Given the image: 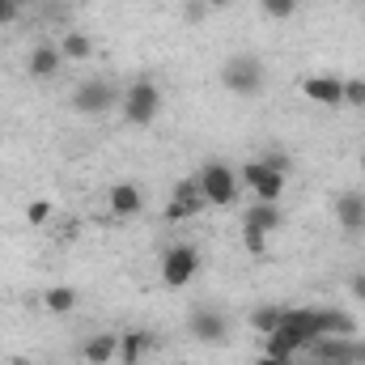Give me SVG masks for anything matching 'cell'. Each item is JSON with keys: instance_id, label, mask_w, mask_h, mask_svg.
<instances>
[{"instance_id": "cell-1", "label": "cell", "mask_w": 365, "mask_h": 365, "mask_svg": "<svg viewBox=\"0 0 365 365\" xmlns=\"http://www.w3.org/2000/svg\"><path fill=\"white\" fill-rule=\"evenodd\" d=\"M119 115H123L128 128H149L162 115V86L153 77H136L119 98Z\"/></svg>"}, {"instance_id": "cell-2", "label": "cell", "mask_w": 365, "mask_h": 365, "mask_svg": "<svg viewBox=\"0 0 365 365\" xmlns=\"http://www.w3.org/2000/svg\"><path fill=\"white\" fill-rule=\"evenodd\" d=\"M221 86L234 93V98H255V93H264V86H268L264 60H259V56H251V51L230 56V60L221 64Z\"/></svg>"}, {"instance_id": "cell-3", "label": "cell", "mask_w": 365, "mask_h": 365, "mask_svg": "<svg viewBox=\"0 0 365 365\" xmlns=\"http://www.w3.org/2000/svg\"><path fill=\"white\" fill-rule=\"evenodd\" d=\"M195 179H200V191H204L208 208H234L238 195H242V179H238V170L230 162H208Z\"/></svg>"}, {"instance_id": "cell-4", "label": "cell", "mask_w": 365, "mask_h": 365, "mask_svg": "<svg viewBox=\"0 0 365 365\" xmlns=\"http://www.w3.org/2000/svg\"><path fill=\"white\" fill-rule=\"evenodd\" d=\"M119 98H123V90H119L115 81L90 77V81H81V86L73 90V110H77V115H90V119H102V115H110V110L119 106Z\"/></svg>"}, {"instance_id": "cell-5", "label": "cell", "mask_w": 365, "mask_h": 365, "mask_svg": "<svg viewBox=\"0 0 365 365\" xmlns=\"http://www.w3.org/2000/svg\"><path fill=\"white\" fill-rule=\"evenodd\" d=\"M195 272H200V247H191V242L166 247V255H162V284H166V289L191 284Z\"/></svg>"}, {"instance_id": "cell-6", "label": "cell", "mask_w": 365, "mask_h": 365, "mask_svg": "<svg viewBox=\"0 0 365 365\" xmlns=\"http://www.w3.org/2000/svg\"><path fill=\"white\" fill-rule=\"evenodd\" d=\"M238 179H242V187H251L255 200H268V204H280V200H284V187H289V175L268 170L264 158H251V162L238 170Z\"/></svg>"}, {"instance_id": "cell-7", "label": "cell", "mask_w": 365, "mask_h": 365, "mask_svg": "<svg viewBox=\"0 0 365 365\" xmlns=\"http://www.w3.org/2000/svg\"><path fill=\"white\" fill-rule=\"evenodd\" d=\"M357 319L340 306H314V340H353Z\"/></svg>"}, {"instance_id": "cell-8", "label": "cell", "mask_w": 365, "mask_h": 365, "mask_svg": "<svg viewBox=\"0 0 365 365\" xmlns=\"http://www.w3.org/2000/svg\"><path fill=\"white\" fill-rule=\"evenodd\" d=\"M187 331H191L200 344H225V340H230V323H225V314H221V310H208V306L191 310Z\"/></svg>"}, {"instance_id": "cell-9", "label": "cell", "mask_w": 365, "mask_h": 365, "mask_svg": "<svg viewBox=\"0 0 365 365\" xmlns=\"http://www.w3.org/2000/svg\"><path fill=\"white\" fill-rule=\"evenodd\" d=\"M314 340L306 336V331H297L293 323H284L280 319V327H276L272 336H264V353L276 357V361H293V353H302V349H310Z\"/></svg>"}, {"instance_id": "cell-10", "label": "cell", "mask_w": 365, "mask_h": 365, "mask_svg": "<svg viewBox=\"0 0 365 365\" xmlns=\"http://www.w3.org/2000/svg\"><path fill=\"white\" fill-rule=\"evenodd\" d=\"M302 93H306L310 102H319V106L336 110V106H344V77H331V73H310V77H302Z\"/></svg>"}, {"instance_id": "cell-11", "label": "cell", "mask_w": 365, "mask_h": 365, "mask_svg": "<svg viewBox=\"0 0 365 365\" xmlns=\"http://www.w3.org/2000/svg\"><path fill=\"white\" fill-rule=\"evenodd\" d=\"M106 204H110V212H115L119 221H132V217H140V208H145V191L132 179H119V182H110Z\"/></svg>"}, {"instance_id": "cell-12", "label": "cell", "mask_w": 365, "mask_h": 365, "mask_svg": "<svg viewBox=\"0 0 365 365\" xmlns=\"http://www.w3.org/2000/svg\"><path fill=\"white\" fill-rule=\"evenodd\" d=\"M331 217H336V225L349 230V234L365 230V195L361 191H340L336 204H331Z\"/></svg>"}, {"instance_id": "cell-13", "label": "cell", "mask_w": 365, "mask_h": 365, "mask_svg": "<svg viewBox=\"0 0 365 365\" xmlns=\"http://www.w3.org/2000/svg\"><path fill=\"white\" fill-rule=\"evenodd\" d=\"M60 68H64V56H60L56 43H38V47H30V56H26V73H30L34 81H51Z\"/></svg>"}, {"instance_id": "cell-14", "label": "cell", "mask_w": 365, "mask_h": 365, "mask_svg": "<svg viewBox=\"0 0 365 365\" xmlns=\"http://www.w3.org/2000/svg\"><path fill=\"white\" fill-rule=\"evenodd\" d=\"M43 306H47V314L68 319L73 310H81V289H77V284H47Z\"/></svg>"}, {"instance_id": "cell-15", "label": "cell", "mask_w": 365, "mask_h": 365, "mask_svg": "<svg viewBox=\"0 0 365 365\" xmlns=\"http://www.w3.org/2000/svg\"><path fill=\"white\" fill-rule=\"evenodd\" d=\"M81 361L86 365H110L119 361V336L115 331H98L81 344Z\"/></svg>"}, {"instance_id": "cell-16", "label": "cell", "mask_w": 365, "mask_h": 365, "mask_svg": "<svg viewBox=\"0 0 365 365\" xmlns=\"http://www.w3.org/2000/svg\"><path fill=\"white\" fill-rule=\"evenodd\" d=\"M242 225H251V230H264V234L272 238L276 230H284V208H280V204H268V200H255V204L247 208Z\"/></svg>"}, {"instance_id": "cell-17", "label": "cell", "mask_w": 365, "mask_h": 365, "mask_svg": "<svg viewBox=\"0 0 365 365\" xmlns=\"http://www.w3.org/2000/svg\"><path fill=\"white\" fill-rule=\"evenodd\" d=\"M145 353H153V336L149 331H123L119 336V365H140Z\"/></svg>"}, {"instance_id": "cell-18", "label": "cell", "mask_w": 365, "mask_h": 365, "mask_svg": "<svg viewBox=\"0 0 365 365\" xmlns=\"http://www.w3.org/2000/svg\"><path fill=\"white\" fill-rule=\"evenodd\" d=\"M56 47H60L64 64H81V60H90V56H93V38L86 34V30H68Z\"/></svg>"}, {"instance_id": "cell-19", "label": "cell", "mask_w": 365, "mask_h": 365, "mask_svg": "<svg viewBox=\"0 0 365 365\" xmlns=\"http://www.w3.org/2000/svg\"><path fill=\"white\" fill-rule=\"evenodd\" d=\"M170 200H179V204H187V212H191V217H195L200 208H208V200H204V191H200V179H182V182H175Z\"/></svg>"}, {"instance_id": "cell-20", "label": "cell", "mask_w": 365, "mask_h": 365, "mask_svg": "<svg viewBox=\"0 0 365 365\" xmlns=\"http://www.w3.org/2000/svg\"><path fill=\"white\" fill-rule=\"evenodd\" d=\"M280 319H284V306H255L251 310V331H259V336H272L276 327H280Z\"/></svg>"}, {"instance_id": "cell-21", "label": "cell", "mask_w": 365, "mask_h": 365, "mask_svg": "<svg viewBox=\"0 0 365 365\" xmlns=\"http://www.w3.org/2000/svg\"><path fill=\"white\" fill-rule=\"evenodd\" d=\"M344 106H353V110L365 106V77H344Z\"/></svg>"}, {"instance_id": "cell-22", "label": "cell", "mask_w": 365, "mask_h": 365, "mask_svg": "<svg viewBox=\"0 0 365 365\" xmlns=\"http://www.w3.org/2000/svg\"><path fill=\"white\" fill-rule=\"evenodd\" d=\"M259 9H264L272 21H284V17L297 13V0H259Z\"/></svg>"}, {"instance_id": "cell-23", "label": "cell", "mask_w": 365, "mask_h": 365, "mask_svg": "<svg viewBox=\"0 0 365 365\" xmlns=\"http://www.w3.org/2000/svg\"><path fill=\"white\" fill-rule=\"evenodd\" d=\"M242 247H247L251 255H268V234H264V230L242 225Z\"/></svg>"}, {"instance_id": "cell-24", "label": "cell", "mask_w": 365, "mask_h": 365, "mask_svg": "<svg viewBox=\"0 0 365 365\" xmlns=\"http://www.w3.org/2000/svg\"><path fill=\"white\" fill-rule=\"evenodd\" d=\"M26 221L30 225H47L51 221V200H30L26 204Z\"/></svg>"}, {"instance_id": "cell-25", "label": "cell", "mask_w": 365, "mask_h": 365, "mask_svg": "<svg viewBox=\"0 0 365 365\" xmlns=\"http://www.w3.org/2000/svg\"><path fill=\"white\" fill-rule=\"evenodd\" d=\"M187 217H191V212H187V204H179V200H170V204H166V212H162V221H166V225H179V221H187Z\"/></svg>"}, {"instance_id": "cell-26", "label": "cell", "mask_w": 365, "mask_h": 365, "mask_svg": "<svg viewBox=\"0 0 365 365\" xmlns=\"http://www.w3.org/2000/svg\"><path fill=\"white\" fill-rule=\"evenodd\" d=\"M264 166H268V170H276V175H289V170H293L289 153H268V158H264Z\"/></svg>"}, {"instance_id": "cell-27", "label": "cell", "mask_w": 365, "mask_h": 365, "mask_svg": "<svg viewBox=\"0 0 365 365\" xmlns=\"http://www.w3.org/2000/svg\"><path fill=\"white\" fill-rule=\"evenodd\" d=\"M17 9H21V0H0V26H9L17 17Z\"/></svg>"}, {"instance_id": "cell-28", "label": "cell", "mask_w": 365, "mask_h": 365, "mask_svg": "<svg viewBox=\"0 0 365 365\" xmlns=\"http://www.w3.org/2000/svg\"><path fill=\"white\" fill-rule=\"evenodd\" d=\"M353 297H357V302L365 306V272H357V276H353Z\"/></svg>"}, {"instance_id": "cell-29", "label": "cell", "mask_w": 365, "mask_h": 365, "mask_svg": "<svg viewBox=\"0 0 365 365\" xmlns=\"http://www.w3.org/2000/svg\"><path fill=\"white\" fill-rule=\"evenodd\" d=\"M251 365H289V361H276V357H268V353H259Z\"/></svg>"}, {"instance_id": "cell-30", "label": "cell", "mask_w": 365, "mask_h": 365, "mask_svg": "<svg viewBox=\"0 0 365 365\" xmlns=\"http://www.w3.org/2000/svg\"><path fill=\"white\" fill-rule=\"evenodd\" d=\"M230 4H234V0H204V9H217V13H221V9H230Z\"/></svg>"}, {"instance_id": "cell-31", "label": "cell", "mask_w": 365, "mask_h": 365, "mask_svg": "<svg viewBox=\"0 0 365 365\" xmlns=\"http://www.w3.org/2000/svg\"><path fill=\"white\" fill-rule=\"evenodd\" d=\"M361 175H365V149H361Z\"/></svg>"}]
</instances>
